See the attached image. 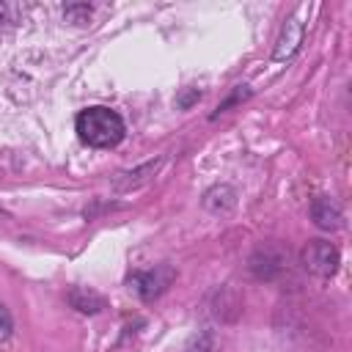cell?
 <instances>
[{
    "mask_svg": "<svg viewBox=\"0 0 352 352\" xmlns=\"http://www.w3.org/2000/svg\"><path fill=\"white\" fill-rule=\"evenodd\" d=\"M14 330V322H11V314L6 311V305H0V341H6Z\"/></svg>",
    "mask_w": 352,
    "mask_h": 352,
    "instance_id": "6",
    "label": "cell"
},
{
    "mask_svg": "<svg viewBox=\"0 0 352 352\" xmlns=\"http://www.w3.org/2000/svg\"><path fill=\"white\" fill-rule=\"evenodd\" d=\"M338 261H341L338 248L330 245V242H324V239H314V242H308L302 248V264H305V270H311L319 278H330L338 270Z\"/></svg>",
    "mask_w": 352,
    "mask_h": 352,
    "instance_id": "2",
    "label": "cell"
},
{
    "mask_svg": "<svg viewBox=\"0 0 352 352\" xmlns=\"http://www.w3.org/2000/svg\"><path fill=\"white\" fill-rule=\"evenodd\" d=\"M311 214H314L316 226H322V228H338L341 212H338L336 204H330V198H316L314 206H311Z\"/></svg>",
    "mask_w": 352,
    "mask_h": 352,
    "instance_id": "4",
    "label": "cell"
},
{
    "mask_svg": "<svg viewBox=\"0 0 352 352\" xmlns=\"http://www.w3.org/2000/svg\"><path fill=\"white\" fill-rule=\"evenodd\" d=\"M132 286L143 294V297H154L162 286H160V280H157V272H148V275H135L132 278Z\"/></svg>",
    "mask_w": 352,
    "mask_h": 352,
    "instance_id": "5",
    "label": "cell"
},
{
    "mask_svg": "<svg viewBox=\"0 0 352 352\" xmlns=\"http://www.w3.org/2000/svg\"><path fill=\"white\" fill-rule=\"evenodd\" d=\"M74 126H77L80 140L88 143V146H94V148H113V146L121 143V138H124V132H126L121 116H118L116 110L99 107V104L82 110V113L77 116Z\"/></svg>",
    "mask_w": 352,
    "mask_h": 352,
    "instance_id": "1",
    "label": "cell"
},
{
    "mask_svg": "<svg viewBox=\"0 0 352 352\" xmlns=\"http://www.w3.org/2000/svg\"><path fill=\"white\" fill-rule=\"evenodd\" d=\"M305 14V6L283 25V33H280V38H278V47H275V60H289L292 55H294V50L300 47V41H302V22H300V16Z\"/></svg>",
    "mask_w": 352,
    "mask_h": 352,
    "instance_id": "3",
    "label": "cell"
}]
</instances>
